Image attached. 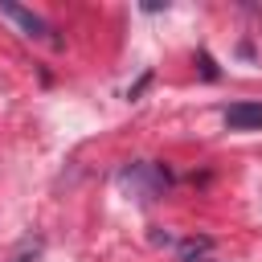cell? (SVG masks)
Masks as SVG:
<instances>
[{
    "label": "cell",
    "mask_w": 262,
    "mask_h": 262,
    "mask_svg": "<svg viewBox=\"0 0 262 262\" xmlns=\"http://www.w3.org/2000/svg\"><path fill=\"white\" fill-rule=\"evenodd\" d=\"M33 258H37V250H20V254H16L12 262H33Z\"/></svg>",
    "instance_id": "obj_5"
},
{
    "label": "cell",
    "mask_w": 262,
    "mask_h": 262,
    "mask_svg": "<svg viewBox=\"0 0 262 262\" xmlns=\"http://www.w3.org/2000/svg\"><path fill=\"white\" fill-rule=\"evenodd\" d=\"M196 262H209V258H196Z\"/></svg>",
    "instance_id": "obj_6"
},
{
    "label": "cell",
    "mask_w": 262,
    "mask_h": 262,
    "mask_svg": "<svg viewBox=\"0 0 262 262\" xmlns=\"http://www.w3.org/2000/svg\"><path fill=\"white\" fill-rule=\"evenodd\" d=\"M225 127L229 131H258L262 127V102H229L225 106Z\"/></svg>",
    "instance_id": "obj_3"
},
{
    "label": "cell",
    "mask_w": 262,
    "mask_h": 262,
    "mask_svg": "<svg viewBox=\"0 0 262 262\" xmlns=\"http://www.w3.org/2000/svg\"><path fill=\"white\" fill-rule=\"evenodd\" d=\"M119 184L135 196V201H156L168 192V172L160 164H127L119 172Z\"/></svg>",
    "instance_id": "obj_1"
},
{
    "label": "cell",
    "mask_w": 262,
    "mask_h": 262,
    "mask_svg": "<svg viewBox=\"0 0 262 262\" xmlns=\"http://www.w3.org/2000/svg\"><path fill=\"white\" fill-rule=\"evenodd\" d=\"M0 12H4L8 20H16V25L25 29V37H33V41H49V45H61V41L53 37V29H49L33 8H20V4H8V0H4V4H0Z\"/></svg>",
    "instance_id": "obj_2"
},
{
    "label": "cell",
    "mask_w": 262,
    "mask_h": 262,
    "mask_svg": "<svg viewBox=\"0 0 262 262\" xmlns=\"http://www.w3.org/2000/svg\"><path fill=\"white\" fill-rule=\"evenodd\" d=\"M209 246H213L209 237H192V242H184V246H180V258H184V262H196V254H205Z\"/></svg>",
    "instance_id": "obj_4"
}]
</instances>
